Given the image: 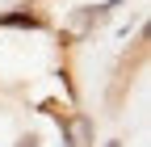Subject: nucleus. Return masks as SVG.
I'll return each mask as SVG.
<instances>
[{
    "mask_svg": "<svg viewBox=\"0 0 151 147\" xmlns=\"http://www.w3.org/2000/svg\"><path fill=\"white\" fill-rule=\"evenodd\" d=\"M63 130H67V147H88V139H92V126L84 114H71L63 122Z\"/></svg>",
    "mask_w": 151,
    "mask_h": 147,
    "instance_id": "obj_1",
    "label": "nucleus"
},
{
    "mask_svg": "<svg viewBox=\"0 0 151 147\" xmlns=\"http://www.w3.org/2000/svg\"><path fill=\"white\" fill-rule=\"evenodd\" d=\"M0 25H29V30H38V25H42V17H34V13H25V9H17V13H4V17H0Z\"/></svg>",
    "mask_w": 151,
    "mask_h": 147,
    "instance_id": "obj_2",
    "label": "nucleus"
}]
</instances>
